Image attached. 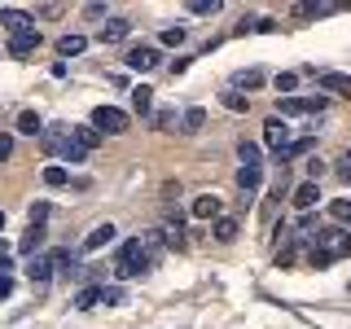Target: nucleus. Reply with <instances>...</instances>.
Here are the masks:
<instances>
[{"instance_id":"nucleus-34","label":"nucleus","mask_w":351,"mask_h":329,"mask_svg":"<svg viewBox=\"0 0 351 329\" xmlns=\"http://www.w3.org/2000/svg\"><path fill=\"white\" fill-rule=\"evenodd\" d=\"M27 219H31V224H44V219H49V202H31Z\"/></svg>"},{"instance_id":"nucleus-5","label":"nucleus","mask_w":351,"mask_h":329,"mask_svg":"<svg viewBox=\"0 0 351 329\" xmlns=\"http://www.w3.org/2000/svg\"><path fill=\"white\" fill-rule=\"evenodd\" d=\"M263 145L277 149V158L294 145V141H290V127H285V119H268V123H263Z\"/></svg>"},{"instance_id":"nucleus-41","label":"nucleus","mask_w":351,"mask_h":329,"mask_svg":"<svg viewBox=\"0 0 351 329\" xmlns=\"http://www.w3.org/2000/svg\"><path fill=\"white\" fill-rule=\"evenodd\" d=\"M9 294H14V277H5V272H0V299H9Z\"/></svg>"},{"instance_id":"nucleus-12","label":"nucleus","mask_w":351,"mask_h":329,"mask_svg":"<svg viewBox=\"0 0 351 329\" xmlns=\"http://www.w3.org/2000/svg\"><path fill=\"white\" fill-rule=\"evenodd\" d=\"M40 49V31H22V36H9V58H31Z\"/></svg>"},{"instance_id":"nucleus-17","label":"nucleus","mask_w":351,"mask_h":329,"mask_svg":"<svg viewBox=\"0 0 351 329\" xmlns=\"http://www.w3.org/2000/svg\"><path fill=\"white\" fill-rule=\"evenodd\" d=\"M18 132H22V136H44V119L36 114V110H22V114H18Z\"/></svg>"},{"instance_id":"nucleus-15","label":"nucleus","mask_w":351,"mask_h":329,"mask_svg":"<svg viewBox=\"0 0 351 329\" xmlns=\"http://www.w3.org/2000/svg\"><path fill=\"white\" fill-rule=\"evenodd\" d=\"M71 141H75L80 149H88V154H93L97 145H101V132H97L93 123H88V127H71Z\"/></svg>"},{"instance_id":"nucleus-30","label":"nucleus","mask_w":351,"mask_h":329,"mask_svg":"<svg viewBox=\"0 0 351 329\" xmlns=\"http://www.w3.org/2000/svg\"><path fill=\"white\" fill-rule=\"evenodd\" d=\"M62 158H66V162H84V158H88V149H80L71 136H66V145H62Z\"/></svg>"},{"instance_id":"nucleus-6","label":"nucleus","mask_w":351,"mask_h":329,"mask_svg":"<svg viewBox=\"0 0 351 329\" xmlns=\"http://www.w3.org/2000/svg\"><path fill=\"white\" fill-rule=\"evenodd\" d=\"M0 27H5L9 36H22V31H36V18H31L27 9H0Z\"/></svg>"},{"instance_id":"nucleus-25","label":"nucleus","mask_w":351,"mask_h":329,"mask_svg":"<svg viewBox=\"0 0 351 329\" xmlns=\"http://www.w3.org/2000/svg\"><path fill=\"white\" fill-rule=\"evenodd\" d=\"M149 106H154L149 88H132V110H136V114H149Z\"/></svg>"},{"instance_id":"nucleus-18","label":"nucleus","mask_w":351,"mask_h":329,"mask_svg":"<svg viewBox=\"0 0 351 329\" xmlns=\"http://www.w3.org/2000/svg\"><path fill=\"white\" fill-rule=\"evenodd\" d=\"M211 233H215V241H237V233H241V224H237L233 215H219Z\"/></svg>"},{"instance_id":"nucleus-10","label":"nucleus","mask_w":351,"mask_h":329,"mask_svg":"<svg viewBox=\"0 0 351 329\" xmlns=\"http://www.w3.org/2000/svg\"><path fill=\"white\" fill-rule=\"evenodd\" d=\"M316 84H321V93L351 97V75H343V71H321V75H316Z\"/></svg>"},{"instance_id":"nucleus-22","label":"nucleus","mask_w":351,"mask_h":329,"mask_svg":"<svg viewBox=\"0 0 351 329\" xmlns=\"http://www.w3.org/2000/svg\"><path fill=\"white\" fill-rule=\"evenodd\" d=\"M84 49H88L84 36H62L58 40V53H62V58H75V53H84Z\"/></svg>"},{"instance_id":"nucleus-44","label":"nucleus","mask_w":351,"mask_h":329,"mask_svg":"<svg viewBox=\"0 0 351 329\" xmlns=\"http://www.w3.org/2000/svg\"><path fill=\"white\" fill-rule=\"evenodd\" d=\"M0 228H5V211H0Z\"/></svg>"},{"instance_id":"nucleus-2","label":"nucleus","mask_w":351,"mask_h":329,"mask_svg":"<svg viewBox=\"0 0 351 329\" xmlns=\"http://www.w3.org/2000/svg\"><path fill=\"white\" fill-rule=\"evenodd\" d=\"M347 255H351V233L347 228H316L312 250H307V263H312V268H329V263H338Z\"/></svg>"},{"instance_id":"nucleus-9","label":"nucleus","mask_w":351,"mask_h":329,"mask_svg":"<svg viewBox=\"0 0 351 329\" xmlns=\"http://www.w3.org/2000/svg\"><path fill=\"white\" fill-rule=\"evenodd\" d=\"M44 241H49V228H44V224H31L27 233H22L18 250H22V255H31V259H36V255H44Z\"/></svg>"},{"instance_id":"nucleus-26","label":"nucleus","mask_w":351,"mask_h":329,"mask_svg":"<svg viewBox=\"0 0 351 329\" xmlns=\"http://www.w3.org/2000/svg\"><path fill=\"white\" fill-rule=\"evenodd\" d=\"M40 145H44V154H62V145H66V136H62V127H53V132H44V136H40Z\"/></svg>"},{"instance_id":"nucleus-4","label":"nucleus","mask_w":351,"mask_h":329,"mask_svg":"<svg viewBox=\"0 0 351 329\" xmlns=\"http://www.w3.org/2000/svg\"><path fill=\"white\" fill-rule=\"evenodd\" d=\"M329 97H277V114L290 119V114H316V110H325Z\"/></svg>"},{"instance_id":"nucleus-1","label":"nucleus","mask_w":351,"mask_h":329,"mask_svg":"<svg viewBox=\"0 0 351 329\" xmlns=\"http://www.w3.org/2000/svg\"><path fill=\"white\" fill-rule=\"evenodd\" d=\"M162 250H167V233H141V237H128L123 241V250H119V259H114V277H141V272H154L158 268V259H162Z\"/></svg>"},{"instance_id":"nucleus-28","label":"nucleus","mask_w":351,"mask_h":329,"mask_svg":"<svg viewBox=\"0 0 351 329\" xmlns=\"http://www.w3.org/2000/svg\"><path fill=\"white\" fill-rule=\"evenodd\" d=\"M233 84H237V88H259V84H263V71H237Z\"/></svg>"},{"instance_id":"nucleus-38","label":"nucleus","mask_w":351,"mask_h":329,"mask_svg":"<svg viewBox=\"0 0 351 329\" xmlns=\"http://www.w3.org/2000/svg\"><path fill=\"white\" fill-rule=\"evenodd\" d=\"M101 303H106V307H114V303H123V290H106V285H101Z\"/></svg>"},{"instance_id":"nucleus-19","label":"nucleus","mask_w":351,"mask_h":329,"mask_svg":"<svg viewBox=\"0 0 351 329\" xmlns=\"http://www.w3.org/2000/svg\"><path fill=\"white\" fill-rule=\"evenodd\" d=\"M259 180H263V171H259V167H241V171H237V189H241V193H255V189H259Z\"/></svg>"},{"instance_id":"nucleus-7","label":"nucleus","mask_w":351,"mask_h":329,"mask_svg":"<svg viewBox=\"0 0 351 329\" xmlns=\"http://www.w3.org/2000/svg\"><path fill=\"white\" fill-rule=\"evenodd\" d=\"M132 71H154V66H158L162 58H158V49H154V44H136V49H128V58H123Z\"/></svg>"},{"instance_id":"nucleus-39","label":"nucleus","mask_w":351,"mask_h":329,"mask_svg":"<svg viewBox=\"0 0 351 329\" xmlns=\"http://www.w3.org/2000/svg\"><path fill=\"white\" fill-rule=\"evenodd\" d=\"M14 158V136H0V162Z\"/></svg>"},{"instance_id":"nucleus-29","label":"nucleus","mask_w":351,"mask_h":329,"mask_svg":"<svg viewBox=\"0 0 351 329\" xmlns=\"http://www.w3.org/2000/svg\"><path fill=\"white\" fill-rule=\"evenodd\" d=\"M158 44H167V49H176V44H184V27H162Z\"/></svg>"},{"instance_id":"nucleus-23","label":"nucleus","mask_w":351,"mask_h":329,"mask_svg":"<svg viewBox=\"0 0 351 329\" xmlns=\"http://www.w3.org/2000/svg\"><path fill=\"white\" fill-rule=\"evenodd\" d=\"M294 255H299V237H285V241H281V250H277V268H290Z\"/></svg>"},{"instance_id":"nucleus-35","label":"nucleus","mask_w":351,"mask_h":329,"mask_svg":"<svg viewBox=\"0 0 351 329\" xmlns=\"http://www.w3.org/2000/svg\"><path fill=\"white\" fill-rule=\"evenodd\" d=\"M176 123V114H171V110H158V114H154V127H158V132H167Z\"/></svg>"},{"instance_id":"nucleus-8","label":"nucleus","mask_w":351,"mask_h":329,"mask_svg":"<svg viewBox=\"0 0 351 329\" xmlns=\"http://www.w3.org/2000/svg\"><path fill=\"white\" fill-rule=\"evenodd\" d=\"M219 211H224V197H215V193H197L189 206L193 219H219Z\"/></svg>"},{"instance_id":"nucleus-16","label":"nucleus","mask_w":351,"mask_h":329,"mask_svg":"<svg viewBox=\"0 0 351 329\" xmlns=\"http://www.w3.org/2000/svg\"><path fill=\"white\" fill-rule=\"evenodd\" d=\"M114 241V224H97L93 233L84 237V250H101V246H110Z\"/></svg>"},{"instance_id":"nucleus-21","label":"nucleus","mask_w":351,"mask_h":329,"mask_svg":"<svg viewBox=\"0 0 351 329\" xmlns=\"http://www.w3.org/2000/svg\"><path fill=\"white\" fill-rule=\"evenodd\" d=\"M97 303H101V285H88V290L75 294V307H80V312H93Z\"/></svg>"},{"instance_id":"nucleus-20","label":"nucleus","mask_w":351,"mask_h":329,"mask_svg":"<svg viewBox=\"0 0 351 329\" xmlns=\"http://www.w3.org/2000/svg\"><path fill=\"white\" fill-rule=\"evenodd\" d=\"M180 127L184 132H202L206 127V110L202 106H189V110H184V119H180Z\"/></svg>"},{"instance_id":"nucleus-3","label":"nucleus","mask_w":351,"mask_h":329,"mask_svg":"<svg viewBox=\"0 0 351 329\" xmlns=\"http://www.w3.org/2000/svg\"><path fill=\"white\" fill-rule=\"evenodd\" d=\"M93 127L106 132V136H119V132H128V114L119 106H97L93 110Z\"/></svg>"},{"instance_id":"nucleus-27","label":"nucleus","mask_w":351,"mask_h":329,"mask_svg":"<svg viewBox=\"0 0 351 329\" xmlns=\"http://www.w3.org/2000/svg\"><path fill=\"white\" fill-rule=\"evenodd\" d=\"M44 184H49V189H62V184H71V171L66 167H44Z\"/></svg>"},{"instance_id":"nucleus-33","label":"nucleus","mask_w":351,"mask_h":329,"mask_svg":"<svg viewBox=\"0 0 351 329\" xmlns=\"http://www.w3.org/2000/svg\"><path fill=\"white\" fill-rule=\"evenodd\" d=\"M307 149H312V141H307V136H303V141H294V145H290V149H285V154H281V162H290V158H299V154H307Z\"/></svg>"},{"instance_id":"nucleus-37","label":"nucleus","mask_w":351,"mask_h":329,"mask_svg":"<svg viewBox=\"0 0 351 329\" xmlns=\"http://www.w3.org/2000/svg\"><path fill=\"white\" fill-rule=\"evenodd\" d=\"M193 14H215V9H219V0H193Z\"/></svg>"},{"instance_id":"nucleus-43","label":"nucleus","mask_w":351,"mask_h":329,"mask_svg":"<svg viewBox=\"0 0 351 329\" xmlns=\"http://www.w3.org/2000/svg\"><path fill=\"white\" fill-rule=\"evenodd\" d=\"M0 272H9V241H0Z\"/></svg>"},{"instance_id":"nucleus-31","label":"nucleus","mask_w":351,"mask_h":329,"mask_svg":"<svg viewBox=\"0 0 351 329\" xmlns=\"http://www.w3.org/2000/svg\"><path fill=\"white\" fill-rule=\"evenodd\" d=\"M224 106H228V110H246V106H250V97H241L237 88H228V93H224Z\"/></svg>"},{"instance_id":"nucleus-40","label":"nucleus","mask_w":351,"mask_h":329,"mask_svg":"<svg viewBox=\"0 0 351 329\" xmlns=\"http://www.w3.org/2000/svg\"><path fill=\"white\" fill-rule=\"evenodd\" d=\"M321 171H325V162H321V158L307 162V180H321Z\"/></svg>"},{"instance_id":"nucleus-42","label":"nucleus","mask_w":351,"mask_h":329,"mask_svg":"<svg viewBox=\"0 0 351 329\" xmlns=\"http://www.w3.org/2000/svg\"><path fill=\"white\" fill-rule=\"evenodd\" d=\"M338 180H343V184H351V158H343V162H338Z\"/></svg>"},{"instance_id":"nucleus-36","label":"nucleus","mask_w":351,"mask_h":329,"mask_svg":"<svg viewBox=\"0 0 351 329\" xmlns=\"http://www.w3.org/2000/svg\"><path fill=\"white\" fill-rule=\"evenodd\" d=\"M294 84H299V75H294V71H285V75H277V93H290Z\"/></svg>"},{"instance_id":"nucleus-13","label":"nucleus","mask_w":351,"mask_h":329,"mask_svg":"<svg viewBox=\"0 0 351 329\" xmlns=\"http://www.w3.org/2000/svg\"><path fill=\"white\" fill-rule=\"evenodd\" d=\"M290 202H294V206H299V211H312V206H316V202H321V189H316V180H303V184H299V189H294V193H290Z\"/></svg>"},{"instance_id":"nucleus-14","label":"nucleus","mask_w":351,"mask_h":329,"mask_svg":"<svg viewBox=\"0 0 351 329\" xmlns=\"http://www.w3.org/2000/svg\"><path fill=\"white\" fill-rule=\"evenodd\" d=\"M53 272H58V268H53V255H36V259L27 263V277H31V285H44V281L53 277Z\"/></svg>"},{"instance_id":"nucleus-24","label":"nucleus","mask_w":351,"mask_h":329,"mask_svg":"<svg viewBox=\"0 0 351 329\" xmlns=\"http://www.w3.org/2000/svg\"><path fill=\"white\" fill-rule=\"evenodd\" d=\"M237 158H241V167H259V145H255V141H241Z\"/></svg>"},{"instance_id":"nucleus-32","label":"nucleus","mask_w":351,"mask_h":329,"mask_svg":"<svg viewBox=\"0 0 351 329\" xmlns=\"http://www.w3.org/2000/svg\"><path fill=\"white\" fill-rule=\"evenodd\" d=\"M329 215H334L338 224H351V202H347V197H343V202H334V206H329Z\"/></svg>"},{"instance_id":"nucleus-11","label":"nucleus","mask_w":351,"mask_h":329,"mask_svg":"<svg viewBox=\"0 0 351 329\" xmlns=\"http://www.w3.org/2000/svg\"><path fill=\"white\" fill-rule=\"evenodd\" d=\"M132 36V22L128 18H106V27L97 31V40L101 44H119V40H128Z\"/></svg>"}]
</instances>
